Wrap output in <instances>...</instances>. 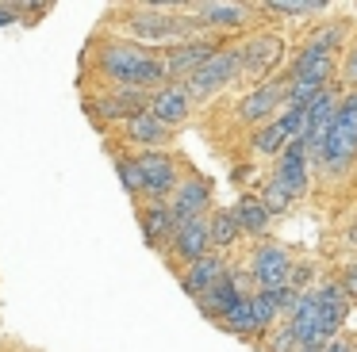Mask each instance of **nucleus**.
I'll use <instances>...</instances> for the list:
<instances>
[{
    "label": "nucleus",
    "instance_id": "obj_28",
    "mask_svg": "<svg viewBox=\"0 0 357 352\" xmlns=\"http://www.w3.org/2000/svg\"><path fill=\"white\" fill-rule=\"evenodd\" d=\"M116 173H119V180H123L127 195H139V191H142V176H139V165H135L131 157H116Z\"/></svg>",
    "mask_w": 357,
    "mask_h": 352
},
{
    "label": "nucleus",
    "instance_id": "obj_32",
    "mask_svg": "<svg viewBox=\"0 0 357 352\" xmlns=\"http://www.w3.org/2000/svg\"><path fill=\"white\" fill-rule=\"evenodd\" d=\"M323 352H349V344L346 341H331V344H323Z\"/></svg>",
    "mask_w": 357,
    "mask_h": 352
},
{
    "label": "nucleus",
    "instance_id": "obj_4",
    "mask_svg": "<svg viewBox=\"0 0 357 352\" xmlns=\"http://www.w3.org/2000/svg\"><path fill=\"white\" fill-rule=\"evenodd\" d=\"M234 77H238V54H234V46H231V50H215V54H211L196 73L185 77L181 88L188 92V99H208V96H215L219 88H227Z\"/></svg>",
    "mask_w": 357,
    "mask_h": 352
},
{
    "label": "nucleus",
    "instance_id": "obj_7",
    "mask_svg": "<svg viewBox=\"0 0 357 352\" xmlns=\"http://www.w3.org/2000/svg\"><path fill=\"white\" fill-rule=\"evenodd\" d=\"M234 54H238V73L242 77H265L280 61V54H284V38L257 35V38H250V42L234 46Z\"/></svg>",
    "mask_w": 357,
    "mask_h": 352
},
{
    "label": "nucleus",
    "instance_id": "obj_2",
    "mask_svg": "<svg viewBox=\"0 0 357 352\" xmlns=\"http://www.w3.org/2000/svg\"><path fill=\"white\" fill-rule=\"evenodd\" d=\"M315 161L326 176H342L357 161V92L338 96V111H334V122Z\"/></svg>",
    "mask_w": 357,
    "mask_h": 352
},
{
    "label": "nucleus",
    "instance_id": "obj_19",
    "mask_svg": "<svg viewBox=\"0 0 357 352\" xmlns=\"http://www.w3.org/2000/svg\"><path fill=\"white\" fill-rule=\"evenodd\" d=\"M139 222H142V234H146V245H150V249H158L162 241H169V237H173L169 203H150V207H142Z\"/></svg>",
    "mask_w": 357,
    "mask_h": 352
},
{
    "label": "nucleus",
    "instance_id": "obj_14",
    "mask_svg": "<svg viewBox=\"0 0 357 352\" xmlns=\"http://www.w3.org/2000/svg\"><path fill=\"white\" fill-rule=\"evenodd\" d=\"M146 111L154 115L162 127H177V122L188 119V111H192V99H188V92L181 88V84H165V88H158L154 96H150Z\"/></svg>",
    "mask_w": 357,
    "mask_h": 352
},
{
    "label": "nucleus",
    "instance_id": "obj_15",
    "mask_svg": "<svg viewBox=\"0 0 357 352\" xmlns=\"http://www.w3.org/2000/svg\"><path fill=\"white\" fill-rule=\"evenodd\" d=\"M223 275H227L223 257H215V253H204V257H196L192 264H188V272L181 275V287H185L192 298H200L204 291H208L211 283H219Z\"/></svg>",
    "mask_w": 357,
    "mask_h": 352
},
{
    "label": "nucleus",
    "instance_id": "obj_18",
    "mask_svg": "<svg viewBox=\"0 0 357 352\" xmlns=\"http://www.w3.org/2000/svg\"><path fill=\"white\" fill-rule=\"evenodd\" d=\"M238 298H242V291H238V280H234V275L227 272L223 280H219V283H211V287L204 291V295L196 298V303H200V310L208 314V318H223V314L231 310V306L238 303Z\"/></svg>",
    "mask_w": 357,
    "mask_h": 352
},
{
    "label": "nucleus",
    "instance_id": "obj_24",
    "mask_svg": "<svg viewBox=\"0 0 357 352\" xmlns=\"http://www.w3.org/2000/svg\"><path fill=\"white\" fill-rule=\"evenodd\" d=\"M284 145H288V134L280 130V122H277V119L265 122V127L254 134V150H257V153H265V157H280V153H284Z\"/></svg>",
    "mask_w": 357,
    "mask_h": 352
},
{
    "label": "nucleus",
    "instance_id": "obj_25",
    "mask_svg": "<svg viewBox=\"0 0 357 352\" xmlns=\"http://www.w3.org/2000/svg\"><path fill=\"white\" fill-rule=\"evenodd\" d=\"M219 321H223V326L231 329V333H257V326H254V310H250V298H246V295H242L238 303H234Z\"/></svg>",
    "mask_w": 357,
    "mask_h": 352
},
{
    "label": "nucleus",
    "instance_id": "obj_12",
    "mask_svg": "<svg viewBox=\"0 0 357 352\" xmlns=\"http://www.w3.org/2000/svg\"><path fill=\"white\" fill-rule=\"evenodd\" d=\"M208 203H211L208 180H196V176H192V180L177 184V191H173V203H169L173 226H181V222H192V218H204Z\"/></svg>",
    "mask_w": 357,
    "mask_h": 352
},
{
    "label": "nucleus",
    "instance_id": "obj_9",
    "mask_svg": "<svg viewBox=\"0 0 357 352\" xmlns=\"http://www.w3.org/2000/svg\"><path fill=\"white\" fill-rule=\"evenodd\" d=\"M288 272H292V260L280 245H261L250 260V275H254L257 291H277L288 283Z\"/></svg>",
    "mask_w": 357,
    "mask_h": 352
},
{
    "label": "nucleus",
    "instance_id": "obj_21",
    "mask_svg": "<svg viewBox=\"0 0 357 352\" xmlns=\"http://www.w3.org/2000/svg\"><path fill=\"white\" fill-rule=\"evenodd\" d=\"M250 19V8L242 4H200L196 8V23L200 27H242Z\"/></svg>",
    "mask_w": 357,
    "mask_h": 352
},
{
    "label": "nucleus",
    "instance_id": "obj_27",
    "mask_svg": "<svg viewBox=\"0 0 357 352\" xmlns=\"http://www.w3.org/2000/svg\"><path fill=\"white\" fill-rule=\"evenodd\" d=\"M265 12L273 15H315V12H326L323 0H303V4H292V0H273V4H265Z\"/></svg>",
    "mask_w": 357,
    "mask_h": 352
},
{
    "label": "nucleus",
    "instance_id": "obj_6",
    "mask_svg": "<svg viewBox=\"0 0 357 352\" xmlns=\"http://www.w3.org/2000/svg\"><path fill=\"white\" fill-rule=\"evenodd\" d=\"M135 165H139V176H142V191H146L154 203H162V199L177 188V165H173L169 153L146 150V153L135 157Z\"/></svg>",
    "mask_w": 357,
    "mask_h": 352
},
{
    "label": "nucleus",
    "instance_id": "obj_26",
    "mask_svg": "<svg viewBox=\"0 0 357 352\" xmlns=\"http://www.w3.org/2000/svg\"><path fill=\"white\" fill-rule=\"evenodd\" d=\"M250 298V310H254V326L257 329H269L273 318H277V295L273 291H257V295H246Z\"/></svg>",
    "mask_w": 357,
    "mask_h": 352
},
{
    "label": "nucleus",
    "instance_id": "obj_30",
    "mask_svg": "<svg viewBox=\"0 0 357 352\" xmlns=\"http://www.w3.org/2000/svg\"><path fill=\"white\" fill-rule=\"evenodd\" d=\"M346 84L357 92V46L349 50V58H346Z\"/></svg>",
    "mask_w": 357,
    "mask_h": 352
},
{
    "label": "nucleus",
    "instance_id": "obj_8",
    "mask_svg": "<svg viewBox=\"0 0 357 352\" xmlns=\"http://www.w3.org/2000/svg\"><path fill=\"white\" fill-rule=\"evenodd\" d=\"M269 184H277L288 199H296V195L307 191V150H303V142H288L284 145V153L277 157V173H273Z\"/></svg>",
    "mask_w": 357,
    "mask_h": 352
},
{
    "label": "nucleus",
    "instance_id": "obj_23",
    "mask_svg": "<svg viewBox=\"0 0 357 352\" xmlns=\"http://www.w3.org/2000/svg\"><path fill=\"white\" fill-rule=\"evenodd\" d=\"M238 237V222H234L231 211H215L208 218V245H219V249H227V245Z\"/></svg>",
    "mask_w": 357,
    "mask_h": 352
},
{
    "label": "nucleus",
    "instance_id": "obj_10",
    "mask_svg": "<svg viewBox=\"0 0 357 352\" xmlns=\"http://www.w3.org/2000/svg\"><path fill=\"white\" fill-rule=\"evenodd\" d=\"M315 295V310H319V333H323V341L331 344L334 333L342 329V321H346V310H349V298L346 291H342V283H323V287L311 291Z\"/></svg>",
    "mask_w": 357,
    "mask_h": 352
},
{
    "label": "nucleus",
    "instance_id": "obj_11",
    "mask_svg": "<svg viewBox=\"0 0 357 352\" xmlns=\"http://www.w3.org/2000/svg\"><path fill=\"white\" fill-rule=\"evenodd\" d=\"M215 50H219V46H215V42H208V38H188V42H173L169 50H165V58H162L165 77H188V73H196V69H200Z\"/></svg>",
    "mask_w": 357,
    "mask_h": 352
},
{
    "label": "nucleus",
    "instance_id": "obj_31",
    "mask_svg": "<svg viewBox=\"0 0 357 352\" xmlns=\"http://www.w3.org/2000/svg\"><path fill=\"white\" fill-rule=\"evenodd\" d=\"M16 15H20V8H4V4H0V27L16 23Z\"/></svg>",
    "mask_w": 357,
    "mask_h": 352
},
{
    "label": "nucleus",
    "instance_id": "obj_20",
    "mask_svg": "<svg viewBox=\"0 0 357 352\" xmlns=\"http://www.w3.org/2000/svg\"><path fill=\"white\" fill-rule=\"evenodd\" d=\"M127 138L139 145H150V150H158L162 142H169V127H162V122L154 119L150 111H139L127 119Z\"/></svg>",
    "mask_w": 357,
    "mask_h": 352
},
{
    "label": "nucleus",
    "instance_id": "obj_22",
    "mask_svg": "<svg viewBox=\"0 0 357 352\" xmlns=\"http://www.w3.org/2000/svg\"><path fill=\"white\" fill-rule=\"evenodd\" d=\"M234 222H238V234H265V226H269V211L261 207V199L257 195H242L238 203L231 207Z\"/></svg>",
    "mask_w": 357,
    "mask_h": 352
},
{
    "label": "nucleus",
    "instance_id": "obj_1",
    "mask_svg": "<svg viewBox=\"0 0 357 352\" xmlns=\"http://www.w3.org/2000/svg\"><path fill=\"white\" fill-rule=\"evenodd\" d=\"M100 69L108 81H116L119 88H135V92H146V88H165V65L162 58H154L150 50H142L139 42H112L100 50Z\"/></svg>",
    "mask_w": 357,
    "mask_h": 352
},
{
    "label": "nucleus",
    "instance_id": "obj_29",
    "mask_svg": "<svg viewBox=\"0 0 357 352\" xmlns=\"http://www.w3.org/2000/svg\"><path fill=\"white\" fill-rule=\"evenodd\" d=\"M342 291H346V298H354V303H357V260L346 268V275H342Z\"/></svg>",
    "mask_w": 357,
    "mask_h": 352
},
{
    "label": "nucleus",
    "instance_id": "obj_5",
    "mask_svg": "<svg viewBox=\"0 0 357 352\" xmlns=\"http://www.w3.org/2000/svg\"><path fill=\"white\" fill-rule=\"evenodd\" d=\"M334 111H338V96H334L331 88H323L307 107H303V134H300V142H303V150H307V157H319L323 138H326V130H331V122H334Z\"/></svg>",
    "mask_w": 357,
    "mask_h": 352
},
{
    "label": "nucleus",
    "instance_id": "obj_16",
    "mask_svg": "<svg viewBox=\"0 0 357 352\" xmlns=\"http://www.w3.org/2000/svg\"><path fill=\"white\" fill-rule=\"evenodd\" d=\"M169 241H173V249H177V257L192 264L196 257H204V253H208V218H192V222L173 226Z\"/></svg>",
    "mask_w": 357,
    "mask_h": 352
},
{
    "label": "nucleus",
    "instance_id": "obj_3",
    "mask_svg": "<svg viewBox=\"0 0 357 352\" xmlns=\"http://www.w3.org/2000/svg\"><path fill=\"white\" fill-rule=\"evenodd\" d=\"M127 31L139 42H188V35H196L200 23L185 19V15H169L162 8H139L127 19Z\"/></svg>",
    "mask_w": 357,
    "mask_h": 352
},
{
    "label": "nucleus",
    "instance_id": "obj_13",
    "mask_svg": "<svg viewBox=\"0 0 357 352\" xmlns=\"http://www.w3.org/2000/svg\"><path fill=\"white\" fill-rule=\"evenodd\" d=\"M284 104V81H265V84H257L250 96H242V104H238V119L242 122H265V119H273V111Z\"/></svg>",
    "mask_w": 357,
    "mask_h": 352
},
{
    "label": "nucleus",
    "instance_id": "obj_17",
    "mask_svg": "<svg viewBox=\"0 0 357 352\" xmlns=\"http://www.w3.org/2000/svg\"><path fill=\"white\" fill-rule=\"evenodd\" d=\"M146 104H150L146 92L119 88V92H112V96H100L93 107H96V115H104V119H131V115L146 111Z\"/></svg>",
    "mask_w": 357,
    "mask_h": 352
}]
</instances>
